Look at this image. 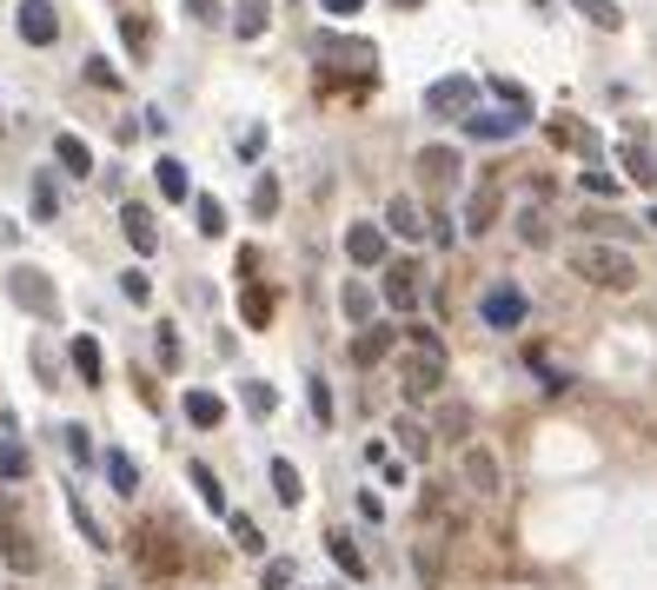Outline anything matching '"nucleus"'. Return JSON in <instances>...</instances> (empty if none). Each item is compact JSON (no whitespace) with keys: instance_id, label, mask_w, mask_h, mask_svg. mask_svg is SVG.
Masks as SVG:
<instances>
[{"instance_id":"nucleus-1","label":"nucleus","mask_w":657,"mask_h":590,"mask_svg":"<svg viewBox=\"0 0 657 590\" xmlns=\"http://www.w3.org/2000/svg\"><path fill=\"white\" fill-rule=\"evenodd\" d=\"M564 266L578 273L585 286H598V292H631V286L644 279L637 260H631L624 245H611V239H578V245L564 252Z\"/></svg>"},{"instance_id":"nucleus-2","label":"nucleus","mask_w":657,"mask_h":590,"mask_svg":"<svg viewBox=\"0 0 657 590\" xmlns=\"http://www.w3.org/2000/svg\"><path fill=\"white\" fill-rule=\"evenodd\" d=\"M398 392H405V405L439 398L445 392V352H405L398 359Z\"/></svg>"},{"instance_id":"nucleus-3","label":"nucleus","mask_w":657,"mask_h":590,"mask_svg":"<svg viewBox=\"0 0 657 590\" xmlns=\"http://www.w3.org/2000/svg\"><path fill=\"white\" fill-rule=\"evenodd\" d=\"M312 53H319V67H339V73H379V47L359 34H319Z\"/></svg>"},{"instance_id":"nucleus-4","label":"nucleus","mask_w":657,"mask_h":590,"mask_svg":"<svg viewBox=\"0 0 657 590\" xmlns=\"http://www.w3.org/2000/svg\"><path fill=\"white\" fill-rule=\"evenodd\" d=\"M471 107H478V80L471 73H445V80L426 87V113H439V120H465Z\"/></svg>"},{"instance_id":"nucleus-5","label":"nucleus","mask_w":657,"mask_h":590,"mask_svg":"<svg viewBox=\"0 0 657 590\" xmlns=\"http://www.w3.org/2000/svg\"><path fill=\"white\" fill-rule=\"evenodd\" d=\"M426 273H419V260H392L385 266V279H379V292H385V305L392 312H419V299H426V286H419Z\"/></svg>"},{"instance_id":"nucleus-6","label":"nucleus","mask_w":657,"mask_h":590,"mask_svg":"<svg viewBox=\"0 0 657 590\" xmlns=\"http://www.w3.org/2000/svg\"><path fill=\"white\" fill-rule=\"evenodd\" d=\"M525 312H531V305H525V292H518V286H491V292L478 299V318H485L491 332H518V325H525Z\"/></svg>"},{"instance_id":"nucleus-7","label":"nucleus","mask_w":657,"mask_h":590,"mask_svg":"<svg viewBox=\"0 0 657 590\" xmlns=\"http://www.w3.org/2000/svg\"><path fill=\"white\" fill-rule=\"evenodd\" d=\"M458 478H465V491H471V497H499V491H505L499 458H491L485 445H465V451H458Z\"/></svg>"},{"instance_id":"nucleus-8","label":"nucleus","mask_w":657,"mask_h":590,"mask_svg":"<svg viewBox=\"0 0 657 590\" xmlns=\"http://www.w3.org/2000/svg\"><path fill=\"white\" fill-rule=\"evenodd\" d=\"M499 213H505V186H499V180H478L471 200H465V232L485 239L491 226H499Z\"/></svg>"},{"instance_id":"nucleus-9","label":"nucleus","mask_w":657,"mask_h":590,"mask_svg":"<svg viewBox=\"0 0 657 590\" xmlns=\"http://www.w3.org/2000/svg\"><path fill=\"white\" fill-rule=\"evenodd\" d=\"M419 525H432L426 538H439V544H445V531H452V538L465 531V511H458V504H452L439 484H426V491H419Z\"/></svg>"},{"instance_id":"nucleus-10","label":"nucleus","mask_w":657,"mask_h":590,"mask_svg":"<svg viewBox=\"0 0 657 590\" xmlns=\"http://www.w3.org/2000/svg\"><path fill=\"white\" fill-rule=\"evenodd\" d=\"M14 27H21L27 47H53V40H60V14H53V0H21Z\"/></svg>"},{"instance_id":"nucleus-11","label":"nucleus","mask_w":657,"mask_h":590,"mask_svg":"<svg viewBox=\"0 0 657 590\" xmlns=\"http://www.w3.org/2000/svg\"><path fill=\"white\" fill-rule=\"evenodd\" d=\"M133 544H140V570H146V577H174V570H180V551L159 538V525H140Z\"/></svg>"},{"instance_id":"nucleus-12","label":"nucleus","mask_w":657,"mask_h":590,"mask_svg":"<svg viewBox=\"0 0 657 590\" xmlns=\"http://www.w3.org/2000/svg\"><path fill=\"white\" fill-rule=\"evenodd\" d=\"M120 232H127V245L140 252V260H146V252H159V219H153V206L127 200V206H120Z\"/></svg>"},{"instance_id":"nucleus-13","label":"nucleus","mask_w":657,"mask_h":590,"mask_svg":"<svg viewBox=\"0 0 657 590\" xmlns=\"http://www.w3.org/2000/svg\"><path fill=\"white\" fill-rule=\"evenodd\" d=\"M346 260L353 266H385V226H372V219H359V226H346Z\"/></svg>"},{"instance_id":"nucleus-14","label":"nucleus","mask_w":657,"mask_h":590,"mask_svg":"<svg viewBox=\"0 0 657 590\" xmlns=\"http://www.w3.org/2000/svg\"><path fill=\"white\" fill-rule=\"evenodd\" d=\"M385 232H398V239H426V213H419L413 193H392V200H385Z\"/></svg>"},{"instance_id":"nucleus-15","label":"nucleus","mask_w":657,"mask_h":590,"mask_svg":"<svg viewBox=\"0 0 657 590\" xmlns=\"http://www.w3.org/2000/svg\"><path fill=\"white\" fill-rule=\"evenodd\" d=\"M8 286H14V299H21L27 312H40V318H53V286H47V273H34V266H21V273L8 279Z\"/></svg>"},{"instance_id":"nucleus-16","label":"nucleus","mask_w":657,"mask_h":590,"mask_svg":"<svg viewBox=\"0 0 657 590\" xmlns=\"http://www.w3.org/2000/svg\"><path fill=\"white\" fill-rule=\"evenodd\" d=\"M419 173H426L432 193H445V186L458 180V146H426V153H419Z\"/></svg>"},{"instance_id":"nucleus-17","label":"nucleus","mask_w":657,"mask_h":590,"mask_svg":"<svg viewBox=\"0 0 657 590\" xmlns=\"http://www.w3.org/2000/svg\"><path fill=\"white\" fill-rule=\"evenodd\" d=\"M458 127H465L471 140H512V133L525 127V113H478V107H471V113H465Z\"/></svg>"},{"instance_id":"nucleus-18","label":"nucleus","mask_w":657,"mask_h":590,"mask_svg":"<svg viewBox=\"0 0 657 590\" xmlns=\"http://www.w3.org/2000/svg\"><path fill=\"white\" fill-rule=\"evenodd\" d=\"M73 372H80V385H107V359H100L94 332H80V339H73Z\"/></svg>"},{"instance_id":"nucleus-19","label":"nucleus","mask_w":657,"mask_h":590,"mask_svg":"<svg viewBox=\"0 0 657 590\" xmlns=\"http://www.w3.org/2000/svg\"><path fill=\"white\" fill-rule=\"evenodd\" d=\"M325 551H333V564H339V570H346V577H353V583H359V577H366V570H372V564H366V551H359V538H353V531H333V538H325Z\"/></svg>"},{"instance_id":"nucleus-20","label":"nucleus","mask_w":657,"mask_h":590,"mask_svg":"<svg viewBox=\"0 0 657 590\" xmlns=\"http://www.w3.org/2000/svg\"><path fill=\"white\" fill-rule=\"evenodd\" d=\"M187 425H193V432H219V425H226V405H219L213 392H187Z\"/></svg>"},{"instance_id":"nucleus-21","label":"nucleus","mask_w":657,"mask_h":590,"mask_svg":"<svg viewBox=\"0 0 657 590\" xmlns=\"http://www.w3.org/2000/svg\"><path fill=\"white\" fill-rule=\"evenodd\" d=\"M392 352V325H359V339H353V365H379Z\"/></svg>"},{"instance_id":"nucleus-22","label":"nucleus","mask_w":657,"mask_h":590,"mask_svg":"<svg viewBox=\"0 0 657 590\" xmlns=\"http://www.w3.org/2000/svg\"><path fill=\"white\" fill-rule=\"evenodd\" d=\"M187 478H193V491H200V504H206L213 518H232V511H226V484L213 478V465H187Z\"/></svg>"},{"instance_id":"nucleus-23","label":"nucleus","mask_w":657,"mask_h":590,"mask_svg":"<svg viewBox=\"0 0 657 590\" xmlns=\"http://www.w3.org/2000/svg\"><path fill=\"white\" fill-rule=\"evenodd\" d=\"M153 180H159V200H187V193H193V180H187V166H180L174 153H159V166H153Z\"/></svg>"},{"instance_id":"nucleus-24","label":"nucleus","mask_w":657,"mask_h":590,"mask_svg":"<svg viewBox=\"0 0 657 590\" xmlns=\"http://www.w3.org/2000/svg\"><path fill=\"white\" fill-rule=\"evenodd\" d=\"M273 312H279V299H273V292H260V286H246V292H239V318L253 325V332H266V325H273Z\"/></svg>"},{"instance_id":"nucleus-25","label":"nucleus","mask_w":657,"mask_h":590,"mask_svg":"<svg viewBox=\"0 0 657 590\" xmlns=\"http://www.w3.org/2000/svg\"><path fill=\"white\" fill-rule=\"evenodd\" d=\"M0 551H8V564L14 570H40V551L27 544V531H14L8 518H0Z\"/></svg>"},{"instance_id":"nucleus-26","label":"nucleus","mask_w":657,"mask_h":590,"mask_svg":"<svg viewBox=\"0 0 657 590\" xmlns=\"http://www.w3.org/2000/svg\"><path fill=\"white\" fill-rule=\"evenodd\" d=\"M266 21H273L266 0H239V8H232V34H239V40H260V34H266Z\"/></svg>"},{"instance_id":"nucleus-27","label":"nucleus","mask_w":657,"mask_h":590,"mask_svg":"<svg viewBox=\"0 0 657 590\" xmlns=\"http://www.w3.org/2000/svg\"><path fill=\"white\" fill-rule=\"evenodd\" d=\"M53 159L67 166V173H94V153H87L80 133H53Z\"/></svg>"},{"instance_id":"nucleus-28","label":"nucleus","mask_w":657,"mask_h":590,"mask_svg":"<svg viewBox=\"0 0 657 590\" xmlns=\"http://www.w3.org/2000/svg\"><path fill=\"white\" fill-rule=\"evenodd\" d=\"M518 239H525V245H551V219H545V200H525V206H518Z\"/></svg>"},{"instance_id":"nucleus-29","label":"nucleus","mask_w":657,"mask_h":590,"mask_svg":"<svg viewBox=\"0 0 657 590\" xmlns=\"http://www.w3.org/2000/svg\"><path fill=\"white\" fill-rule=\"evenodd\" d=\"M339 312H346L353 325H372V286H366V279H346V292H339Z\"/></svg>"},{"instance_id":"nucleus-30","label":"nucleus","mask_w":657,"mask_h":590,"mask_svg":"<svg viewBox=\"0 0 657 590\" xmlns=\"http://www.w3.org/2000/svg\"><path fill=\"white\" fill-rule=\"evenodd\" d=\"M413 570H419L426 583H439V577H445V544H439V538H419V544H413Z\"/></svg>"},{"instance_id":"nucleus-31","label":"nucleus","mask_w":657,"mask_h":590,"mask_svg":"<svg viewBox=\"0 0 657 590\" xmlns=\"http://www.w3.org/2000/svg\"><path fill=\"white\" fill-rule=\"evenodd\" d=\"M551 146H571V153H598V133L578 127V120H551Z\"/></svg>"},{"instance_id":"nucleus-32","label":"nucleus","mask_w":657,"mask_h":590,"mask_svg":"<svg viewBox=\"0 0 657 590\" xmlns=\"http://www.w3.org/2000/svg\"><path fill=\"white\" fill-rule=\"evenodd\" d=\"M624 173H631L637 186H657V153H650L644 140H631V146H624Z\"/></svg>"},{"instance_id":"nucleus-33","label":"nucleus","mask_w":657,"mask_h":590,"mask_svg":"<svg viewBox=\"0 0 657 590\" xmlns=\"http://www.w3.org/2000/svg\"><path fill=\"white\" fill-rule=\"evenodd\" d=\"M571 8H578L592 27H605V34H618V27H624V8H618V0H571Z\"/></svg>"},{"instance_id":"nucleus-34","label":"nucleus","mask_w":657,"mask_h":590,"mask_svg":"<svg viewBox=\"0 0 657 590\" xmlns=\"http://www.w3.org/2000/svg\"><path fill=\"white\" fill-rule=\"evenodd\" d=\"M273 497L286 504V511H292V504L306 497V484H299V471H292V458H273Z\"/></svg>"},{"instance_id":"nucleus-35","label":"nucleus","mask_w":657,"mask_h":590,"mask_svg":"<svg viewBox=\"0 0 657 590\" xmlns=\"http://www.w3.org/2000/svg\"><path fill=\"white\" fill-rule=\"evenodd\" d=\"M120 40H127L133 60H146V53H153V27H146V14H120Z\"/></svg>"},{"instance_id":"nucleus-36","label":"nucleus","mask_w":657,"mask_h":590,"mask_svg":"<svg viewBox=\"0 0 657 590\" xmlns=\"http://www.w3.org/2000/svg\"><path fill=\"white\" fill-rule=\"evenodd\" d=\"M27 471H34L27 445H14V438H0V478H8V484H27Z\"/></svg>"},{"instance_id":"nucleus-37","label":"nucleus","mask_w":657,"mask_h":590,"mask_svg":"<svg viewBox=\"0 0 657 590\" xmlns=\"http://www.w3.org/2000/svg\"><path fill=\"white\" fill-rule=\"evenodd\" d=\"M153 359H159V372H180L187 346H180V332H174V325H159V332H153Z\"/></svg>"},{"instance_id":"nucleus-38","label":"nucleus","mask_w":657,"mask_h":590,"mask_svg":"<svg viewBox=\"0 0 657 590\" xmlns=\"http://www.w3.org/2000/svg\"><path fill=\"white\" fill-rule=\"evenodd\" d=\"M67 511H73V525H80V538H87L94 551H107V531H100V518L87 511V497H67Z\"/></svg>"},{"instance_id":"nucleus-39","label":"nucleus","mask_w":657,"mask_h":590,"mask_svg":"<svg viewBox=\"0 0 657 590\" xmlns=\"http://www.w3.org/2000/svg\"><path fill=\"white\" fill-rule=\"evenodd\" d=\"M392 438H398L405 451H413V458H426V451H432V432L419 425V418H398V425H392Z\"/></svg>"},{"instance_id":"nucleus-40","label":"nucleus","mask_w":657,"mask_h":590,"mask_svg":"<svg viewBox=\"0 0 657 590\" xmlns=\"http://www.w3.org/2000/svg\"><path fill=\"white\" fill-rule=\"evenodd\" d=\"M193 219H200V232H206V239H219V232H226V206H219L213 193H200V200H193Z\"/></svg>"},{"instance_id":"nucleus-41","label":"nucleus","mask_w":657,"mask_h":590,"mask_svg":"<svg viewBox=\"0 0 657 590\" xmlns=\"http://www.w3.org/2000/svg\"><path fill=\"white\" fill-rule=\"evenodd\" d=\"M107 478H114V491H127V497L140 491V465H133L127 451H107Z\"/></svg>"},{"instance_id":"nucleus-42","label":"nucleus","mask_w":657,"mask_h":590,"mask_svg":"<svg viewBox=\"0 0 657 590\" xmlns=\"http://www.w3.org/2000/svg\"><path fill=\"white\" fill-rule=\"evenodd\" d=\"M34 219H40V226H53V219H60V193H53V180H47V173L34 180Z\"/></svg>"},{"instance_id":"nucleus-43","label":"nucleus","mask_w":657,"mask_h":590,"mask_svg":"<svg viewBox=\"0 0 657 590\" xmlns=\"http://www.w3.org/2000/svg\"><path fill=\"white\" fill-rule=\"evenodd\" d=\"M226 531H232V544H239V551H253V557L266 551V538H260V525H253V518H239V511H232V518H226Z\"/></svg>"},{"instance_id":"nucleus-44","label":"nucleus","mask_w":657,"mask_h":590,"mask_svg":"<svg viewBox=\"0 0 657 590\" xmlns=\"http://www.w3.org/2000/svg\"><path fill=\"white\" fill-rule=\"evenodd\" d=\"M239 405L253 411V418H273V411H279V392H273V385H246V392H239Z\"/></svg>"},{"instance_id":"nucleus-45","label":"nucleus","mask_w":657,"mask_h":590,"mask_svg":"<svg viewBox=\"0 0 657 590\" xmlns=\"http://www.w3.org/2000/svg\"><path fill=\"white\" fill-rule=\"evenodd\" d=\"M253 213H260V219H273V213H279V180H273V173H260V180H253Z\"/></svg>"},{"instance_id":"nucleus-46","label":"nucleus","mask_w":657,"mask_h":590,"mask_svg":"<svg viewBox=\"0 0 657 590\" xmlns=\"http://www.w3.org/2000/svg\"><path fill=\"white\" fill-rule=\"evenodd\" d=\"M306 405H312L319 425H333V392H325V378H312V385H306Z\"/></svg>"},{"instance_id":"nucleus-47","label":"nucleus","mask_w":657,"mask_h":590,"mask_svg":"<svg viewBox=\"0 0 657 590\" xmlns=\"http://www.w3.org/2000/svg\"><path fill=\"white\" fill-rule=\"evenodd\" d=\"M439 432H445V438H465V432H471V411H465V405H445V411H439Z\"/></svg>"},{"instance_id":"nucleus-48","label":"nucleus","mask_w":657,"mask_h":590,"mask_svg":"<svg viewBox=\"0 0 657 590\" xmlns=\"http://www.w3.org/2000/svg\"><path fill=\"white\" fill-rule=\"evenodd\" d=\"M585 226H592V232H598V239H611V245H618V239H624V232H631V226H624V219H618V213H592V219H585Z\"/></svg>"},{"instance_id":"nucleus-49","label":"nucleus","mask_w":657,"mask_h":590,"mask_svg":"<svg viewBox=\"0 0 657 590\" xmlns=\"http://www.w3.org/2000/svg\"><path fill=\"white\" fill-rule=\"evenodd\" d=\"M120 292H127L133 305H146V299H153V279H146V273L133 266V273H120Z\"/></svg>"},{"instance_id":"nucleus-50","label":"nucleus","mask_w":657,"mask_h":590,"mask_svg":"<svg viewBox=\"0 0 657 590\" xmlns=\"http://www.w3.org/2000/svg\"><path fill=\"white\" fill-rule=\"evenodd\" d=\"M87 80H94V87H107V94H114V87H120V73H114V67H107V60H100V53H94V60H87Z\"/></svg>"},{"instance_id":"nucleus-51","label":"nucleus","mask_w":657,"mask_h":590,"mask_svg":"<svg viewBox=\"0 0 657 590\" xmlns=\"http://www.w3.org/2000/svg\"><path fill=\"white\" fill-rule=\"evenodd\" d=\"M585 186H592V193H611V200H618V173H605V166H585Z\"/></svg>"},{"instance_id":"nucleus-52","label":"nucleus","mask_w":657,"mask_h":590,"mask_svg":"<svg viewBox=\"0 0 657 590\" xmlns=\"http://www.w3.org/2000/svg\"><path fill=\"white\" fill-rule=\"evenodd\" d=\"M67 451H73L80 465H87V458H94V445H87V432H80V425H67Z\"/></svg>"},{"instance_id":"nucleus-53","label":"nucleus","mask_w":657,"mask_h":590,"mask_svg":"<svg viewBox=\"0 0 657 590\" xmlns=\"http://www.w3.org/2000/svg\"><path fill=\"white\" fill-rule=\"evenodd\" d=\"M266 590H292V564H266Z\"/></svg>"},{"instance_id":"nucleus-54","label":"nucleus","mask_w":657,"mask_h":590,"mask_svg":"<svg viewBox=\"0 0 657 590\" xmlns=\"http://www.w3.org/2000/svg\"><path fill=\"white\" fill-rule=\"evenodd\" d=\"M366 0H325V14H359Z\"/></svg>"},{"instance_id":"nucleus-55","label":"nucleus","mask_w":657,"mask_h":590,"mask_svg":"<svg viewBox=\"0 0 657 590\" xmlns=\"http://www.w3.org/2000/svg\"><path fill=\"white\" fill-rule=\"evenodd\" d=\"M187 8H193L200 21H213V14H219V0H187Z\"/></svg>"},{"instance_id":"nucleus-56","label":"nucleus","mask_w":657,"mask_h":590,"mask_svg":"<svg viewBox=\"0 0 657 590\" xmlns=\"http://www.w3.org/2000/svg\"><path fill=\"white\" fill-rule=\"evenodd\" d=\"M644 226H650V232H657V206H650V219H644Z\"/></svg>"}]
</instances>
